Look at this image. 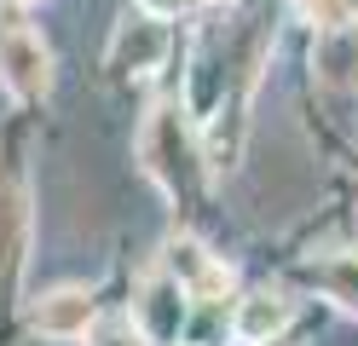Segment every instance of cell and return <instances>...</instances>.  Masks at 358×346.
Returning <instances> with one entry per match:
<instances>
[{"instance_id": "7a4b0ae2", "label": "cell", "mask_w": 358, "mask_h": 346, "mask_svg": "<svg viewBox=\"0 0 358 346\" xmlns=\"http://www.w3.org/2000/svg\"><path fill=\"white\" fill-rule=\"evenodd\" d=\"M0 81H6L12 99H47L52 92V52L29 23H0Z\"/></svg>"}, {"instance_id": "9c48e42d", "label": "cell", "mask_w": 358, "mask_h": 346, "mask_svg": "<svg viewBox=\"0 0 358 346\" xmlns=\"http://www.w3.org/2000/svg\"><path fill=\"white\" fill-rule=\"evenodd\" d=\"M306 283H318L335 306L358 312V254H329V260H312V266H306Z\"/></svg>"}, {"instance_id": "277c9868", "label": "cell", "mask_w": 358, "mask_h": 346, "mask_svg": "<svg viewBox=\"0 0 358 346\" xmlns=\"http://www.w3.org/2000/svg\"><path fill=\"white\" fill-rule=\"evenodd\" d=\"M162 58H168V29H162V17L139 12V17L116 23V35H110V69H116V75H150Z\"/></svg>"}, {"instance_id": "7c38bea8", "label": "cell", "mask_w": 358, "mask_h": 346, "mask_svg": "<svg viewBox=\"0 0 358 346\" xmlns=\"http://www.w3.org/2000/svg\"><path fill=\"white\" fill-rule=\"evenodd\" d=\"M335 6H341V17H358V0H335Z\"/></svg>"}, {"instance_id": "ba28073f", "label": "cell", "mask_w": 358, "mask_h": 346, "mask_svg": "<svg viewBox=\"0 0 358 346\" xmlns=\"http://www.w3.org/2000/svg\"><path fill=\"white\" fill-rule=\"evenodd\" d=\"M289 300L283 294H272V289H260V294H249V300H237V312H231V335L243 340V346H272L283 329H289Z\"/></svg>"}, {"instance_id": "30bf717a", "label": "cell", "mask_w": 358, "mask_h": 346, "mask_svg": "<svg viewBox=\"0 0 358 346\" xmlns=\"http://www.w3.org/2000/svg\"><path fill=\"white\" fill-rule=\"evenodd\" d=\"M150 335L139 329V317H99L87 329V346H145Z\"/></svg>"}, {"instance_id": "5b68a950", "label": "cell", "mask_w": 358, "mask_h": 346, "mask_svg": "<svg viewBox=\"0 0 358 346\" xmlns=\"http://www.w3.org/2000/svg\"><path fill=\"white\" fill-rule=\"evenodd\" d=\"M312 69L318 81L335 92H352L358 87V17H329L318 41H312Z\"/></svg>"}, {"instance_id": "8992f818", "label": "cell", "mask_w": 358, "mask_h": 346, "mask_svg": "<svg viewBox=\"0 0 358 346\" xmlns=\"http://www.w3.org/2000/svg\"><path fill=\"white\" fill-rule=\"evenodd\" d=\"M99 323V306L81 283H64V289H47L35 300V329L47 340H87V329Z\"/></svg>"}, {"instance_id": "6da1fadb", "label": "cell", "mask_w": 358, "mask_h": 346, "mask_svg": "<svg viewBox=\"0 0 358 346\" xmlns=\"http://www.w3.org/2000/svg\"><path fill=\"white\" fill-rule=\"evenodd\" d=\"M139 156H145V173L168 191V202H179V208L203 202V150H196L185 115H179L173 104L150 110V122L139 133Z\"/></svg>"}, {"instance_id": "4fadbf2b", "label": "cell", "mask_w": 358, "mask_h": 346, "mask_svg": "<svg viewBox=\"0 0 358 346\" xmlns=\"http://www.w3.org/2000/svg\"><path fill=\"white\" fill-rule=\"evenodd\" d=\"M12 6H41V0H12Z\"/></svg>"}, {"instance_id": "52a82bcc", "label": "cell", "mask_w": 358, "mask_h": 346, "mask_svg": "<svg viewBox=\"0 0 358 346\" xmlns=\"http://www.w3.org/2000/svg\"><path fill=\"white\" fill-rule=\"evenodd\" d=\"M168 277L179 283V294H191V300H220L231 289V266H220L214 254L203 243H191V237H179L168 248Z\"/></svg>"}, {"instance_id": "3957f363", "label": "cell", "mask_w": 358, "mask_h": 346, "mask_svg": "<svg viewBox=\"0 0 358 346\" xmlns=\"http://www.w3.org/2000/svg\"><path fill=\"white\" fill-rule=\"evenodd\" d=\"M29 231H35V208H29V185L17 168H0V294L17 289L29 260Z\"/></svg>"}, {"instance_id": "8fae6325", "label": "cell", "mask_w": 358, "mask_h": 346, "mask_svg": "<svg viewBox=\"0 0 358 346\" xmlns=\"http://www.w3.org/2000/svg\"><path fill=\"white\" fill-rule=\"evenodd\" d=\"M203 6H220V0H139V12H150V17H179V12H203Z\"/></svg>"}]
</instances>
